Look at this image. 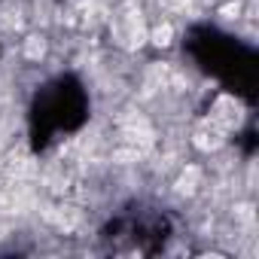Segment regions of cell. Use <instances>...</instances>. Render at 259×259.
<instances>
[{
    "instance_id": "obj_1",
    "label": "cell",
    "mask_w": 259,
    "mask_h": 259,
    "mask_svg": "<svg viewBox=\"0 0 259 259\" xmlns=\"http://www.w3.org/2000/svg\"><path fill=\"white\" fill-rule=\"evenodd\" d=\"M113 34L116 40H122L125 46H141L147 40V31H144V19H141V10L128 4L125 10H119V16L113 19Z\"/></svg>"
},
{
    "instance_id": "obj_2",
    "label": "cell",
    "mask_w": 259,
    "mask_h": 259,
    "mask_svg": "<svg viewBox=\"0 0 259 259\" xmlns=\"http://www.w3.org/2000/svg\"><path fill=\"white\" fill-rule=\"evenodd\" d=\"M223 135H226V128L217 125L213 119H207L198 132H195V147H201V150H217V147H223Z\"/></svg>"
},
{
    "instance_id": "obj_3",
    "label": "cell",
    "mask_w": 259,
    "mask_h": 259,
    "mask_svg": "<svg viewBox=\"0 0 259 259\" xmlns=\"http://www.w3.org/2000/svg\"><path fill=\"white\" fill-rule=\"evenodd\" d=\"M171 34H174V31H171V25H159V28L150 34V40H153L156 46H168V43H171Z\"/></svg>"
},
{
    "instance_id": "obj_4",
    "label": "cell",
    "mask_w": 259,
    "mask_h": 259,
    "mask_svg": "<svg viewBox=\"0 0 259 259\" xmlns=\"http://www.w3.org/2000/svg\"><path fill=\"white\" fill-rule=\"evenodd\" d=\"M195 183H198V168H186L180 177V192H192Z\"/></svg>"
}]
</instances>
